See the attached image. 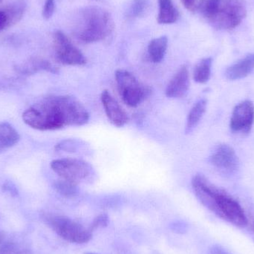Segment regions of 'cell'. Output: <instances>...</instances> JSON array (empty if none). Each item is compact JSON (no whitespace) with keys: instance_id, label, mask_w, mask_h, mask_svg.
<instances>
[{"instance_id":"cell-7","label":"cell","mask_w":254,"mask_h":254,"mask_svg":"<svg viewBox=\"0 0 254 254\" xmlns=\"http://www.w3.org/2000/svg\"><path fill=\"white\" fill-rule=\"evenodd\" d=\"M46 223L58 236L70 243L83 244L91 240L92 233L69 218L58 215H49Z\"/></svg>"},{"instance_id":"cell-14","label":"cell","mask_w":254,"mask_h":254,"mask_svg":"<svg viewBox=\"0 0 254 254\" xmlns=\"http://www.w3.org/2000/svg\"><path fill=\"white\" fill-rule=\"evenodd\" d=\"M18 131L7 122H0V153L10 149L19 140Z\"/></svg>"},{"instance_id":"cell-20","label":"cell","mask_w":254,"mask_h":254,"mask_svg":"<svg viewBox=\"0 0 254 254\" xmlns=\"http://www.w3.org/2000/svg\"><path fill=\"white\" fill-rule=\"evenodd\" d=\"M86 146V143L75 139H67L58 143L55 146V150L67 152H77Z\"/></svg>"},{"instance_id":"cell-3","label":"cell","mask_w":254,"mask_h":254,"mask_svg":"<svg viewBox=\"0 0 254 254\" xmlns=\"http://www.w3.org/2000/svg\"><path fill=\"white\" fill-rule=\"evenodd\" d=\"M113 30V22L110 13L101 7L89 6L79 12L74 31L80 41L92 43L104 40Z\"/></svg>"},{"instance_id":"cell-1","label":"cell","mask_w":254,"mask_h":254,"mask_svg":"<svg viewBox=\"0 0 254 254\" xmlns=\"http://www.w3.org/2000/svg\"><path fill=\"white\" fill-rule=\"evenodd\" d=\"M23 122L37 130H55L69 126H83L89 119L84 106L71 96L45 98L22 114Z\"/></svg>"},{"instance_id":"cell-10","label":"cell","mask_w":254,"mask_h":254,"mask_svg":"<svg viewBox=\"0 0 254 254\" xmlns=\"http://www.w3.org/2000/svg\"><path fill=\"white\" fill-rule=\"evenodd\" d=\"M210 162L225 174H232L239 167V158L235 150L228 144L218 146L210 156Z\"/></svg>"},{"instance_id":"cell-23","label":"cell","mask_w":254,"mask_h":254,"mask_svg":"<svg viewBox=\"0 0 254 254\" xmlns=\"http://www.w3.org/2000/svg\"><path fill=\"white\" fill-rule=\"evenodd\" d=\"M109 218L107 214H101L95 218L92 225L89 227V229L91 232H93L95 230L100 228H104L108 225Z\"/></svg>"},{"instance_id":"cell-22","label":"cell","mask_w":254,"mask_h":254,"mask_svg":"<svg viewBox=\"0 0 254 254\" xmlns=\"http://www.w3.org/2000/svg\"><path fill=\"white\" fill-rule=\"evenodd\" d=\"M149 0H133L130 7V13L134 17H141L149 10Z\"/></svg>"},{"instance_id":"cell-2","label":"cell","mask_w":254,"mask_h":254,"mask_svg":"<svg viewBox=\"0 0 254 254\" xmlns=\"http://www.w3.org/2000/svg\"><path fill=\"white\" fill-rule=\"evenodd\" d=\"M192 186L200 202L216 216L236 226L247 225V217L240 203L225 191L213 185L204 176L195 175Z\"/></svg>"},{"instance_id":"cell-8","label":"cell","mask_w":254,"mask_h":254,"mask_svg":"<svg viewBox=\"0 0 254 254\" xmlns=\"http://www.w3.org/2000/svg\"><path fill=\"white\" fill-rule=\"evenodd\" d=\"M54 40L56 57L61 64L67 65H83L86 64L84 55L63 31H57L54 34Z\"/></svg>"},{"instance_id":"cell-12","label":"cell","mask_w":254,"mask_h":254,"mask_svg":"<svg viewBox=\"0 0 254 254\" xmlns=\"http://www.w3.org/2000/svg\"><path fill=\"white\" fill-rule=\"evenodd\" d=\"M190 88V75L188 67L182 66L173 76L166 89V95L170 98H182Z\"/></svg>"},{"instance_id":"cell-28","label":"cell","mask_w":254,"mask_h":254,"mask_svg":"<svg viewBox=\"0 0 254 254\" xmlns=\"http://www.w3.org/2000/svg\"><path fill=\"white\" fill-rule=\"evenodd\" d=\"M84 254H94V253H86Z\"/></svg>"},{"instance_id":"cell-5","label":"cell","mask_w":254,"mask_h":254,"mask_svg":"<svg viewBox=\"0 0 254 254\" xmlns=\"http://www.w3.org/2000/svg\"><path fill=\"white\" fill-rule=\"evenodd\" d=\"M51 167L61 179L76 185L90 180L95 175L93 167L89 163L77 158L54 160L51 163Z\"/></svg>"},{"instance_id":"cell-15","label":"cell","mask_w":254,"mask_h":254,"mask_svg":"<svg viewBox=\"0 0 254 254\" xmlns=\"http://www.w3.org/2000/svg\"><path fill=\"white\" fill-rule=\"evenodd\" d=\"M158 23L164 25L173 24L179 19V10L173 4V0H158Z\"/></svg>"},{"instance_id":"cell-6","label":"cell","mask_w":254,"mask_h":254,"mask_svg":"<svg viewBox=\"0 0 254 254\" xmlns=\"http://www.w3.org/2000/svg\"><path fill=\"white\" fill-rule=\"evenodd\" d=\"M116 80L119 94L128 107L140 105L150 92L149 88L142 84L133 74L126 70H117Z\"/></svg>"},{"instance_id":"cell-4","label":"cell","mask_w":254,"mask_h":254,"mask_svg":"<svg viewBox=\"0 0 254 254\" xmlns=\"http://www.w3.org/2000/svg\"><path fill=\"white\" fill-rule=\"evenodd\" d=\"M247 15L246 0H220L210 24L219 30L237 28Z\"/></svg>"},{"instance_id":"cell-11","label":"cell","mask_w":254,"mask_h":254,"mask_svg":"<svg viewBox=\"0 0 254 254\" xmlns=\"http://www.w3.org/2000/svg\"><path fill=\"white\" fill-rule=\"evenodd\" d=\"M101 98L104 111L110 122L118 127H122L127 125L128 118L126 112L110 92L104 90L101 94Z\"/></svg>"},{"instance_id":"cell-18","label":"cell","mask_w":254,"mask_h":254,"mask_svg":"<svg viewBox=\"0 0 254 254\" xmlns=\"http://www.w3.org/2000/svg\"><path fill=\"white\" fill-rule=\"evenodd\" d=\"M212 58L201 60L194 69L193 79L198 83H205L208 81L211 74Z\"/></svg>"},{"instance_id":"cell-25","label":"cell","mask_w":254,"mask_h":254,"mask_svg":"<svg viewBox=\"0 0 254 254\" xmlns=\"http://www.w3.org/2000/svg\"><path fill=\"white\" fill-rule=\"evenodd\" d=\"M10 25V21L6 10H0V31Z\"/></svg>"},{"instance_id":"cell-29","label":"cell","mask_w":254,"mask_h":254,"mask_svg":"<svg viewBox=\"0 0 254 254\" xmlns=\"http://www.w3.org/2000/svg\"><path fill=\"white\" fill-rule=\"evenodd\" d=\"M1 1V0H0V1Z\"/></svg>"},{"instance_id":"cell-26","label":"cell","mask_w":254,"mask_h":254,"mask_svg":"<svg viewBox=\"0 0 254 254\" xmlns=\"http://www.w3.org/2000/svg\"><path fill=\"white\" fill-rule=\"evenodd\" d=\"M183 5L186 7L188 10L190 11H194L196 9L197 0H181Z\"/></svg>"},{"instance_id":"cell-27","label":"cell","mask_w":254,"mask_h":254,"mask_svg":"<svg viewBox=\"0 0 254 254\" xmlns=\"http://www.w3.org/2000/svg\"><path fill=\"white\" fill-rule=\"evenodd\" d=\"M210 254H230L219 246H213L210 249Z\"/></svg>"},{"instance_id":"cell-13","label":"cell","mask_w":254,"mask_h":254,"mask_svg":"<svg viewBox=\"0 0 254 254\" xmlns=\"http://www.w3.org/2000/svg\"><path fill=\"white\" fill-rule=\"evenodd\" d=\"M254 69V53L249 54L237 61L225 71V77L231 80H240L251 74Z\"/></svg>"},{"instance_id":"cell-16","label":"cell","mask_w":254,"mask_h":254,"mask_svg":"<svg viewBox=\"0 0 254 254\" xmlns=\"http://www.w3.org/2000/svg\"><path fill=\"white\" fill-rule=\"evenodd\" d=\"M168 46V39L166 36L154 39L148 46V54L152 62L158 64L165 56Z\"/></svg>"},{"instance_id":"cell-24","label":"cell","mask_w":254,"mask_h":254,"mask_svg":"<svg viewBox=\"0 0 254 254\" xmlns=\"http://www.w3.org/2000/svg\"><path fill=\"white\" fill-rule=\"evenodd\" d=\"M55 0H46L43 10V16L44 19H49L55 13Z\"/></svg>"},{"instance_id":"cell-9","label":"cell","mask_w":254,"mask_h":254,"mask_svg":"<svg viewBox=\"0 0 254 254\" xmlns=\"http://www.w3.org/2000/svg\"><path fill=\"white\" fill-rule=\"evenodd\" d=\"M254 107L250 101H245L236 106L231 116L230 127L234 133L247 134L253 127Z\"/></svg>"},{"instance_id":"cell-19","label":"cell","mask_w":254,"mask_h":254,"mask_svg":"<svg viewBox=\"0 0 254 254\" xmlns=\"http://www.w3.org/2000/svg\"><path fill=\"white\" fill-rule=\"evenodd\" d=\"M54 188L61 195L65 197H73L77 193V185L61 179L54 184Z\"/></svg>"},{"instance_id":"cell-17","label":"cell","mask_w":254,"mask_h":254,"mask_svg":"<svg viewBox=\"0 0 254 254\" xmlns=\"http://www.w3.org/2000/svg\"><path fill=\"white\" fill-rule=\"evenodd\" d=\"M207 108V101L205 99H201L195 103L188 114L187 119L186 131L187 134H189L193 131L198 124L201 121V118L204 116Z\"/></svg>"},{"instance_id":"cell-21","label":"cell","mask_w":254,"mask_h":254,"mask_svg":"<svg viewBox=\"0 0 254 254\" xmlns=\"http://www.w3.org/2000/svg\"><path fill=\"white\" fill-rule=\"evenodd\" d=\"M24 69L27 70V72H34L38 70H46L50 72L56 73L57 68L54 66L51 63L46 61H33L29 62V64H26L25 68Z\"/></svg>"}]
</instances>
